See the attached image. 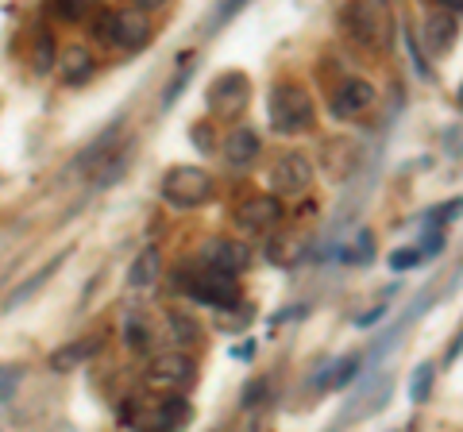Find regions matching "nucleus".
<instances>
[{
  "mask_svg": "<svg viewBox=\"0 0 463 432\" xmlns=\"http://www.w3.org/2000/svg\"><path fill=\"white\" fill-rule=\"evenodd\" d=\"M267 112H270V127H274V132H282V136L309 132V127H313V117H317L309 93L301 89V85H294V81L274 85Z\"/></svg>",
  "mask_w": 463,
  "mask_h": 432,
  "instance_id": "obj_1",
  "label": "nucleus"
},
{
  "mask_svg": "<svg viewBox=\"0 0 463 432\" xmlns=\"http://www.w3.org/2000/svg\"><path fill=\"white\" fill-rule=\"evenodd\" d=\"M344 35L364 51L390 47V8L386 5H347L344 8Z\"/></svg>",
  "mask_w": 463,
  "mask_h": 432,
  "instance_id": "obj_2",
  "label": "nucleus"
},
{
  "mask_svg": "<svg viewBox=\"0 0 463 432\" xmlns=\"http://www.w3.org/2000/svg\"><path fill=\"white\" fill-rule=\"evenodd\" d=\"M190 421H194V406L182 394H163V398L143 401L132 417L136 432H182Z\"/></svg>",
  "mask_w": 463,
  "mask_h": 432,
  "instance_id": "obj_3",
  "label": "nucleus"
},
{
  "mask_svg": "<svg viewBox=\"0 0 463 432\" xmlns=\"http://www.w3.org/2000/svg\"><path fill=\"white\" fill-rule=\"evenodd\" d=\"M213 197V174L201 166H170L163 174V201L174 209H197Z\"/></svg>",
  "mask_w": 463,
  "mask_h": 432,
  "instance_id": "obj_4",
  "label": "nucleus"
},
{
  "mask_svg": "<svg viewBox=\"0 0 463 432\" xmlns=\"http://www.w3.org/2000/svg\"><path fill=\"white\" fill-rule=\"evenodd\" d=\"M205 105L216 120H236L243 117V108L251 105V81L248 74H240V70H224L221 78H216L209 89H205Z\"/></svg>",
  "mask_w": 463,
  "mask_h": 432,
  "instance_id": "obj_5",
  "label": "nucleus"
},
{
  "mask_svg": "<svg viewBox=\"0 0 463 432\" xmlns=\"http://www.w3.org/2000/svg\"><path fill=\"white\" fill-rule=\"evenodd\" d=\"M232 224L240 228L243 236H263L274 232L282 224V201L274 193H255V197H243L236 212H232Z\"/></svg>",
  "mask_w": 463,
  "mask_h": 432,
  "instance_id": "obj_6",
  "label": "nucleus"
},
{
  "mask_svg": "<svg viewBox=\"0 0 463 432\" xmlns=\"http://www.w3.org/2000/svg\"><path fill=\"white\" fill-rule=\"evenodd\" d=\"M201 263H205L209 275H224V278H236L251 267V251L236 239H209L201 248Z\"/></svg>",
  "mask_w": 463,
  "mask_h": 432,
  "instance_id": "obj_7",
  "label": "nucleus"
},
{
  "mask_svg": "<svg viewBox=\"0 0 463 432\" xmlns=\"http://www.w3.org/2000/svg\"><path fill=\"white\" fill-rule=\"evenodd\" d=\"M313 185V163H309V155H301V151H289L282 155L279 163H274L270 170V190L274 197H289V193H306Z\"/></svg>",
  "mask_w": 463,
  "mask_h": 432,
  "instance_id": "obj_8",
  "label": "nucleus"
},
{
  "mask_svg": "<svg viewBox=\"0 0 463 432\" xmlns=\"http://www.w3.org/2000/svg\"><path fill=\"white\" fill-rule=\"evenodd\" d=\"M182 290L190 294L201 305H213V309H232L240 301V286L236 278H224V275H197V278H185Z\"/></svg>",
  "mask_w": 463,
  "mask_h": 432,
  "instance_id": "obj_9",
  "label": "nucleus"
},
{
  "mask_svg": "<svg viewBox=\"0 0 463 432\" xmlns=\"http://www.w3.org/2000/svg\"><path fill=\"white\" fill-rule=\"evenodd\" d=\"M371 105H374V85L364 81V78L340 81L336 89H332V100H328V108H332V117H336V120H355V117H364Z\"/></svg>",
  "mask_w": 463,
  "mask_h": 432,
  "instance_id": "obj_10",
  "label": "nucleus"
},
{
  "mask_svg": "<svg viewBox=\"0 0 463 432\" xmlns=\"http://www.w3.org/2000/svg\"><path fill=\"white\" fill-rule=\"evenodd\" d=\"M147 379L155 386H182V390H185V386L197 382V363L190 355H182V352H163V355L151 359Z\"/></svg>",
  "mask_w": 463,
  "mask_h": 432,
  "instance_id": "obj_11",
  "label": "nucleus"
},
{
  "mask_svg": "<svg viewBox=\"0 0 463 432\" xmlns=\"http://www.w3.org/2000/svg\"><path fill=\"white\" fill-rule=\"evenodd\" d=\"M151 32H155V27L147 20V12H139V8H120L112 16V42H116V47H124V51L147 47Z\"/></svg>",
  "mask_w": 463,
  "mask_h": 432,
  "instance_id": "obj_12",
  "label": "nucleus"
},
{
  "mask_svg": "<svg viewBox=\"0 0 463 432\" xmlns=\"http://www.w3.org/2000/svg\"><path fill=\"white\" fill-rule=\"evenodd\" d=\"M259 151H263V143H259V132L248 124H240V127H232L228 139H224V163L232 170H248L255 166V158Z\"/></svg>",
  "mask_w": 463,
  "mask_h": 432,
  "instance_id": "obj_13",
  "label": "nucleus"
},
{
  "mask_svg": "<svg viewBox=\"0 0 463 432\" xmlns=\"http://www.w3.org/2000/svg\"><path fill=\"white\" fill-rule=\"evenodd\" d=\"M421 42L429 47V54H448L456 42V16L448 8H432L425 23H421Z\"/></svg>",
  "mask_w": 463,
  "mask_h": 432,
  "instance_id": "obj_14",
  "label": "nucleus"
},
{
  "mask_svg": "<svg viewBox=\"0 0 463 432\" xmlns=\"http://www.w3.org/2000/svg\"><path fill=\"white\" fill-rule=\"evenodd\" d=\"M58 74H62L66 85H85L97 74V59L90 54V47L70 42V47H62V54H58Z\"/></svg>",
  "mask_w": 463,
  "mask_h": 432,
  "instance_id": "obj_15",
  "label": "nucleus"
},
{
  "mask_svg": "<svg viewBox=\"0 0 463 432\" xmlns=\"http://www.w3.org/2000/svg\"><path fill=\"white\" fill-rule=\"evenodd\" d=\"M97 352H100V340H97V336H90V340H70V343H62V348L51 352L47 367H51L54 374H70V371H78L81 363H90Z\"/></svg>",
  "mask_w": 463,
  "mask_h": 432,
  "instance_id": "obj_16",
  "label": "nucleus"
},
{
  "mask_svg": "<svg viewBox=\"0 0 463 432\" xmlns=\"http://www.w3.org/2000/svg\"><path fill=\"white\" fill-rule=\"evenodd\" d=\"M355 143L352 139H325V147H321V158H325V174L332 182H344L347 174L355 170Z\"/></svg>",
  "mask_w": 463,
  "mask_h": 432,
  "instance_id": "obj_17",
  "label": "nucleus"
},
{
  "mask_svg": "<svg viewBox=\"0 0 463 432\" xmlns=\"http://www.w3.org/2000/svg\"><path fill=\"white\" fill-rule=\"evenodd\" d=\"M62 263H66V251H58V255H54V263H47L43 270H35V275L27 278V282L20 286V290H12V294L5 297V305H0V313H12L16 305H24V301H32V297H35V294L43 290V286H47V282L54 278V270L62 267Z\"/></svg>",
  "mask_w": 463,
  "mask_h": 432,
  "instance_id": "obj_18",
  "label": "nucleus"
},
{
  "mask_svg": "<svg viewBox=\"0 0 463 432\" xmlns=\"http://www.w3.org/2000/svg\"><path fill=\"white\" fill-rule=\"evenodd\" d=\"M158 275H163V251H158V248H143L136 255L132 270H128V286H132V290H147V286L158 282Z\"/></svg>",
  "mask_w": 463,
  "mask_h": 432,
  "instance_id": "obj_19",
  "label": "nucleus"
},
{
  "mask_svg": "<svg viewBox=\"0 0 463 432\" xmlns=\"http://www.w3.org/2000/svg\"><path fill=\"white\" fill-rule=\"evenodd\" d=\"M120 139V120H116L112 127H105V132H100L90 147H85L81 155H78V163H74V170H90V166H97V163H105L109 158V151H112V143Z\"/></svg>",
  "mask_w": 463,
  "mask_h": 432,
  "instance_id": "obj_20",
  "label": "nucleus"
},
{
  "mask_svg": "<svg viewBox=\"0 0 463 432\" xmlns=\"http://www.w3.org/2000/svg\"><path fill=\"white\" fill-rule=\"evenodd\" d=\"M166 328H170L174 343H185V348H194V343H201V324L194 321L190 313L170 309V313H166Z\"/></svg>",
  "mask_w": 463,
  "mask_h": 432,
  "instance_id": "obj_21",
  "label": "nucleus"
},
{
  "mask_svg": "<svg viewBox=\"0 0 463 432\" xmlns=\"http://www.w3.org/2000/svg\"><path fill=\"white\" fill-rule=\"evenodd\" d=\"M124 343L132 352H147V324H143L139 313H128L124 316Z\"/></svg>",
  "mask_w": 463,
  "mask_h": 432,
  "instance_id": "obj_22",
  "label": "nucleus"
},
{
  "mask_svg": "<svg viewBox=\"0 0 463 432\" xmlns=\"http://www.w3.org/2000/svg\"><path fill=\"white\" fill-rule=\"evenodd\" d=\"M124 170H128V151H120V155H112V166L105 163V166H100V170H97V174H93V190H105V185H112L116 178H120V174H124Z\"/></svg>",
  "mask_w": 463,
  "mask_h": 432,
  "instance_id": "obj_23",
  "label": "nucleus"
},
{
  "mask_svg": "<svg viewBox=\"0 0 463 432\" xmlns=\"http://www.w3.org/2000/svg\"><path fill=\"white\" fill-rule=\"evenodd\" d=\"M429 390H432V363H421L413 371V382H410V398L421 406V401H429Z\"/></svg>",
  "mask_w": 463,
  "mask_h": 432,
  "instance_id": "obj_24",
  "label": "nucleus"
},
{
  "mask_svg": "<svg viewBox=\"0 0 463 432\" xmlns=\"http://www.w3.org/2000/svg\"><path fill=\"white\" fill-rule=\"evenodd\" d=\"M51 54H54V42H51L47 32H43L35 39V47H32V66L39 70V74H47V70H51Z\"/></svg>",
  "mask_w": 463,
  "mask_h": 432,
  "instance_id": "obj_25",
  "label": "nucleus"
},
{
  "mask_svg": "<svg viewBox=\"0 0 463 432\" xmlns=\"http://www.w3.org/2000/svg\"><path fill=\"white\" fill-rule=\"evenodd\" d=\"M20 367H5L0 363V401H12L16 398V386H20Z\"/></svg>",
  "mask_w": 463,
  "mask_h": 432,
  "instance_id": "obj_26",
  "label": "nucleus"
},
{
  "mask_svg": "<svg viewBox=\"0 0 463 432\" xmlns=\"http://www.w3.org/2000/svg\"><path fill=\"white\" fill-rule=\"evenodd\" d=\"M421 248H398L394 255H390V270H398V275H402V270H410V267H417V263H421Z\"/></svg>",
  "mask_w": 463,
  "mask_h": 432,
  "instance_id": "obj_27",
  "label": "nucleus"
},
{
  "mask_svg": "<svg viewBox=\"0 0 463 432\" xmlns=\"http://www.w3.org/2000/svg\"><path fill=\"white\" fill-rule=\"evenodd\" d=\"M355 367H359V359H355V355H344L340 363L328 371V374H332L328 386H347V382H352V374H355Z\"/></svg>",
  "mask_w": 463,
  "mask_h": 432,
  "instance_id": "obj_28",
  "label": "nucleus"
},
{
  "mask_svg": "<svg viewBox=\"0 0 463 432\" xmlns=\"http://www.w3.org/2000/svg\"><path fill=\"white\" fill-rule=\"evenodd\" d=\"M51 12H54V16H62V20H85V16H90V5H81V0H78V5H74V0H58Z\"/></svg>",
  "mask_w": 463,
  "mask_h": 432,
  "instance_id": "obj_29",
  "label": "nucleus"
},
{
  "mask_svg": "<svg viewBox=\"0 0 463 432\" xmlns=\"http://www.w3.org/2000/svg\"><path fill=\"white\" fill-rule=\"evenodd\" d=\"M112 16L116 12H97V20H93V39H100V42H112Z\"/></svg>",
  "mask_w": 463,
  "mask_h": 432,
  "instance_id": "obj_30",
  "label": "nucleus"
},
{
  "mask_svg": "<svg viewBox=\"0 0 463 432\" xmlns=\"http://www.w3.org/2000/svg\"><path fill=\"white\" fill-rule=\"evenodd\" d=\"M185 81H190V66H182V74L174 78V85H166V97H163V108H170L174 100H178V93L185 89Z\"/></svg>",
  "mask_w": 463,
  "mask_h": 432,
  "instance_id": "obj_31",
  "label": "nucleus"
},
{
  "mask_svg": "<svg viewBox=\"0 0 463 432\" xmlns=\"http://www.w3.org/2000/svg\"><path fill=\"white\" fill-rule=\"evenodd\" d=\"M190 139L197 143L201 151H209L213 147V132H209V124H194V132H190Z\"/></svg>",
  "mask_w": 463,
  "mask_h": 432,
  "instance_id": "obj_32",
  "label": "nucleus"
},
{
  "mask_svg": "<svg viewBox=\"0 0 463 432\" xmlns=\"http://www.w3.org/2000/svg\"><path fill=\"white\" fill-rule=\"evenodd\" d=\"M259 394H263V382H259V379H255V382L248 386V390H243V406H248V409H251V401H255Z\"/></svg>",
  "mask_w": 463,
  "mask_h": 432,
  "instance_id": "obj_33",
  "label": "nucleus"
},
{
  "mask_svg": "<svg viewBox=\"0 0 463 432\" xmlns=\"http://www.w3.org/2000/svg\"><path fill=\"white\" fill-rule=\"evenodd\" d=\"M459 352H463V333L452 340V348H448V355H444V363H456V359H459Z\"/></svg>",
  "mask_w": 463,
  "mask_h": 432,
  "instance_id": "obj_34",
  "label": "nucleus"
},
{
  "mask_svg": "<svg viewBox=\"0 0 463 432\" xmlns=\"http://www.w3.org/2000/svg\"><path fill=\"white\" fill-rule=\"evenodd\" d=\"M383 313H386V309H371V313H364V316H355V324H359V328H364V324H374Z\"/></svg>",
  "mask_w": 463,
  "mask_h": 432,
  "instance_id": "obj_35",
  "label": "nucleus"
},
{
  "mask_svg": "<svg viewBox=\"0 0 463 432\" xmlns=\"http://www.w3.org/2000/svg\"><path fill=\"white\" fill-rule=\"evenodd\" d=\"M459 105H463V89H459Z\"/></svg>",
  "mask_w": 463,
  "mask_h": 432,
  "instance_id": "obj_36",
  "label": "nucleus"
}]
</instances>
